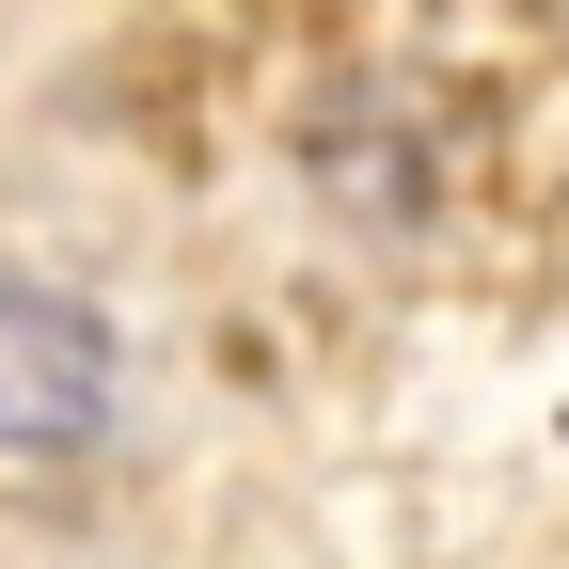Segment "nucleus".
Instances as JSON below:
<instances>
[{"mask_svg": "<svg viewBox=\"0 0 569 569\" xmlns=\"http://www.w3.org/2000/svg\"><path fill=\"white\" fill-rule=\"evenodd\" d=\"M111 427V332L63 284H0V459H80Z\"/></svg>", "mask_w": 569, "mask_h": 569, "instance_id": "1", "label": "nucleus"}]
</instances>
